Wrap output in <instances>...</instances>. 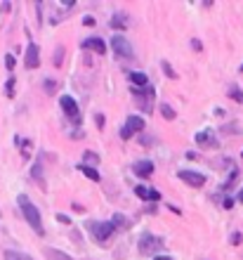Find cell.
I'll return each mask as SVG.
<instances>
[{"label": "cell", "mask_w": 243, "mask_h": 260, "mask_svg": "<svg viewBox=\"0 0 243 260\" xmlns=\"http://www.w3.org/2000/svg\"><path fill=\"white\" fill-rule=\"evenodd\" d=\"M78 171H83V175H88L90 180H95V182H99V173H97L95 168H90V166H78Z\"/></svg>", "instance_id": "obj_15"}, {"label": "cell", "mask_w": 243, "mask_h": 260, "mask_svg": "<svg viewBox=\"0 0 243 260\" xmlns=\"http://www.w3.org/2000/svg\"><path fill=\"white\" fill-rule=\"evenodd\" d=\"M238 201H241V204H243V189H241V192H238Z\"/></svg>", "instance_id": "obj_25"}, {"label": "cell", "mask_w": 243, "mask_h": 260, "mask_svg": "<svg viewBox=\"0 0 243 260\" xmlns=\"http://www.w3.org/2000/svg\"><path fill=\"white\" fill-rule=\"evenodd\" d=\"M161 114H163V118H168V121H172V118H175V109H172V107H168V104H161Z\"/></svg>", "instance_id": "obj_18"}, {"label": "cell", "mask_w": 243, "mask_h": 260, "mask_svg": "<svg viewBox=\"0 0 243 260\" xmlns=\"http://www.w3.org/2000/svg\"><path fill=\"white\" fill-rule=\"evenodd\" d=\"M85 161H90V164H97V161H99V158H97L95 154H90V151H88V154H85Z\"/></svg>", "instance_id": "obj_21"}, {"label": "cell", "mask_w": 243, "mask_h": 260, "mask_svg": "<svg viewBox=\"0 0 243 260\" xmlns=\"http://www.w3.org/2000/svg\"><path fill=\"white\" fill-rule=\"evenodd\" d=\"M196 142H198V144H215L213 130H201V133L196 135Z\"/></svg>", "instance_id": "obj_13"}, {"label": "cell", "mask_w": 243, "mask_h": 260, "mask_svg": "<svg viewBox=\"0 0 243 260\" xmlns=\"http://www.w3.org/2000/svg\"><path fill=\"white\" fill-rule=\"evenodd\" d=\"M158 248H163V241L158 239V237H151V234H144L142 239H140V251L142 253H151V251H158Z\"/></svg>", "instance_id": "obj_5"}, {"label": "cell", "mask_w": 243, "mask_h": 260, "mask_svg": "<svg viewBox=\"0 0 243 260\" xmlns=\"http://www.w3.org/2000/svg\"><path fill=\"white\" fill-rule=\"evenodd\" d=\"M163 71H165V74H168L170 78H177V76H175V71H172V67H170L168 62H163Z\"/></svg>", "instance_id": "obj_19"}, {"label": "cell", "mask_w": 243, "mask_h": 260, "mask_svg": "<svg viewBox=\"0 0 243 260\" xmlns=\"http://www.w3.org/2000/svg\"><path fill=\"white\" fill-rule=\"evenodd\" d=\"M130 81H132V85H137V88H147V76H144L142 71H132V74H130Z\"/></svg>", "instance_id": "obj_14"}, {"label": "cell", "mask_w": 243, "mask_h": 260, "mask_svg": "<svg viewBox=\"0 0 243 260\" xmlns=\"http://www.w3.org/2000/svg\"><path fill=\"white\" fill-rule=\"evenodd\" d=\"M177 175H180V180H184V182H187V185H191V187H203V185H205V175H201V173L180 171Z\"/></svg>", "instance_id": "obj_6"}, {"label": "cell", "mask_w": 243, "mask_h": 260, "mask_svg": "<svg viewBox=\"0 0 243 260\" xmlns=\"http://www.w3.org/2000/svg\"><path fill=\"white\" fill-rule=\"evenodd\" d=\"M135 194L140 199H144V201H156V199H161V194L156 192V189H151V187H144V185H137L135 187Z\"/></svg>", "instance_id": "obj_9"}, {"label": "cell", "mask_w": 243, "mask_h": 260, "mask_svg": "<svg viewBox=\"0 0 243 260\" xmlns=\"http://www.w3.org/2000/svg\"><path fill=\"white\" fill-rule=\"evenodd\" d=\"M41 52H38V45H33V43H28L26 48V59H24V64H26V69H36L38 64H41Z\"/></svg>", "instance_id": "obj_7"}, {"label": "cell", "mask_w": 243, "mask_h": 260, "mask_svg": "<svg viewBox=\"0 0 243 260\" xmlns=\"http://www.w3.org/2000/svg\"><path fill=\"white\" fill-rule=\"evenodd\" d=\"M132 171H135V175H140V178H149V175L154 173V164H151V161H137Z\"/></svg>", "instance_id": "obj_10"}, {"label": "cell", "mask_w": 243, "mask_h": 260, "mask_svg": "<svg viewBox=\"0 0 243 260\" xmlns=\"http://www.w3.org/2000/svg\"><path fill=\"white\" fill-rule=\"evenodd\" d=\"M154 260H172V258H165V255H158V258H154Z\"/></svg>", "instance_id": "obj_24"}, {"label": "cell", "mask_w": 243, "mask_h": 260, "mask_svg": "<svg viewBox=\"0 0 243 260\" xmlns=\"http://www.w3.org/2000/svg\"><path fill=\"white\" fill-rule=\"evenodd\" d=\"M229 97L234 100V102H241L243 104V90L236 88V85H231V88H229Z\"/></svg>", "instance_id": "obj_17"}, {"label": "cell", "mask_w": 243, "mask_h": 260, "mask_svg": "<svg viewBox=\"0 0 243 260\" xmlns=\"http://www.w3.org/2000/svg\"><path fill=\"white\" fill-rule=\"evenodd\" d=\"M241 71H243V67H241Z\"/></svg>", "instance_id": "obj_27"}, {"label": "cell", "mask_w": 243, "mask_h": 260, "mask_svg": "<svg viewBox=\"0 0 243 260\" xmlns=\"http://www.w3.org/2000/svg\"><path fill=\"white\" fill-rule=\"evenodd\" d=\"M5 64H7V69H12V67H14V57H7Z\"/></svg>", "instance_id": "obj_22"}, {"label": "cell", "mask_w": 243, "mask_h": 260, "mask_svg": "<svg viewBox=\"0 0 243 260\" xmlns=\"http://www.w3.org/2000/svg\"><path fill=\"white\" fill-rule=\"evenodd\" d=\"M231 244H241V234H234V237H231Z\"/></svg>", "instance_id": "obj_23"}, {"label": "cell", "mask_w": 243, "mask_h": 260, "mask_svg": "<svg viewBox=\"0 0 243 260\" xmlns=\"http://www.w3.org/2000/svg\"><path fill=\"white\" fill-rule=\"evenodd\" d=\"M5 260H33V258L26 253H19V251H5Z\"/></svg>", "instance_id": "obj_16"}, {"label": "cell", "mask_w": 243, "mask_h": 260, "mask_svg": "<svg viewBox=\"0 0 243 260\" xmlns=\"http://www.w3.org/2000/svg\"><path fill=\"white\" fill-rule=\"evenodd\" d=\"M137 130H144V118L130 116L128 123H125V128H121V137H123V140H130V137H132V133H137Z\"/></svg>", "instance_id": "obj_4"}, {"label": "cell", "mask_w": 243, "mask_h": 260, "mask_svg": "<svg viewBox=\"0 0 243 260\" xmlns=\"http://www.w3.org/2000/svg\"><path fill=\"white\" fill-rule=\"evenodd\" d=\"M59 104H61V109L66 111L68 114V118H81V111H78V104L74 102V100H71V97L68 95H64L59 100Z\"/></svg>", "instance_id": "obj_8"}, {"label": "cell", "mask_w": 243, "mask_h": 260, "mask_svg": "<svg viewBox=\"0 0 243 260\" xmlns=\"http://www.w3.org/2000/svg\"><path fill=\"white\" fill-rule=\"evenodd\" d=\"M111 48H114L116 57H121V59H132V55H135L130 41L123 38V36H114V38H111Z\"/></svg>", "instance_id": "obj_2"}, {"label": "cell", "mask_w": 243, "mask_h": 260, "mask_svg": "<svg viewBox=\"0 0 243 260\" xmlns=\"http://www.w3.org/2000/svg\"><path fill=\"white\" fill-rule=\"evenodd\" d=\"M17 201H19V206H21V213H24V215H26V220H28V225L33 227V232L36 234H45V230H43V220H41V211H38V208H36L33 204H31V201H28V197L26 194H21L19 199H17Z\"/></svg>", "instance_id": "obj_1"}, {"label": "cell", "mask_w": 243, "mask_h": 260, "mask_svg": "<svg viewBox=\"0 0 243 260\" xmlns=\"http://www.w3.org/2000/svg\"><path fill=\"white\" fill-rule=\"evenodd\" d=\"M241 156H243V151H241Z\"/></svg>", "instance_id": "obj_26"}, {"label": "cell", "mask_w": 243, "mask_h": 260, "mask_svg": "<svg viewBox=\"0 0 243 260\" xmlns=\"http://www.w3.org/2000/svg\"><path fill=\"white\" fill-rule=\"evenodd\" d=\"M45 258L48 260H74L71 255L61 253V251H57V248H45Z\"/></svg>", "instance_id": "obj_12"}, {"label": "cell", "mask_w": 243, "mask_h": 260, "mask_svg": "<svg viewBox=\"0 0 243 260\" xmlns=\"http://www.w3.org/2000/svg\"><path fill=\"white\" fill-rule=\"evenodd\" d=\"M111 222H114V227L116 225H125V218H123V215H114V220H111Z\"/></svg>", "instance_id": "obj_20"}, {"label": "cell", "mask_w": 243, "mask_h": 260, "mask_svg": "<svg viewBox=\"0 0 243 260\" xmlns=\"http://www.w3.org/2000/svg\"><path fill=\"white\" fill-rule=\"evenodd\" d=\"M83 48L95 50L97 55H104V52H107V45H104V41H101V38H88V41L83 43Z\"/></svg>", "instance_id": "obj_11"}, {"label": "cell", "mask_w": 243, "mask_h": 260, "mask_svg": "<svg viewBox=\"0 0 243 260\" xmlns=\"http://www.w3.org/2000/svg\"><path fill=\"white\" fill-rule=\"evenodd\" d=\"M88 230L97 241H107L114 234L116 227H114V222H88Z\"/></svg>", "instance_id": "obj_3"}]
</instances>
